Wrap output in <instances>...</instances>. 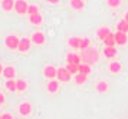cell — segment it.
Segmentation results:
<instances>
[{"label":"cell","mask_w":128,"mask_h":119,"mask_svg":"<svg viewBox=\"0 0 128 119\" xmlns=\"http://www.w3.org/2000/svg\"><path fill=\"white\" fill-rule=\"evenodd\" d=\"M79 56H81L82 63H86V65H91V66H92V65H95V63L98 62L99 50H98V49H95V47H92V46H89L88 49L81 50Z\"/></svg>","instance_id":"cell-1"},{"label":"cell","mask_w":128,"mask_h":119,"mask_svg":"<svg viewBox=\"0 0 128 119\" xmlns=\"http://www.w3.org/2000/svg\"><path fill=\"white\" fill-rule=\"evenodd\" d=\"M19 42H20V39H19L16 34H7L6 39H4V45H6V47L10 49V50H18Z\"/></svg>","instance_id":"cell-2"},{"label":"cell","mask_w":128,"mask_h":119,"mask_svg":"<svg viewBox=\"0 0 128 119\" xmlns=\"http://www.w3.org/2000/svg\"><path fill=\"white\" fill-rule=\"evenodd\" d=\"M70 79H72V75L66 70V68L56 69V80L58 82H69Z\"/></svg>","instance_id":"cell-3"},{"label":"cell","mask_w":128,"mask_h":119,"mask_svg":"<svg viewBox=\"0 0 128 119\" xmlns=\"http://www.w3.org/2000/svg\"><path fill=\"white\" fill-rule=\"evenodd\" d=\"M28 7H29V3L26 0H14V11L18 14L28 13Z\"/></svg>","instance_id":"cell-4"},{"label":"cell","mask_w":128,"mask_h":119,"mask_svg":"<svg viewBox=\"0 0 128 119\" xmlns=\"http://www.w3.org/2000/svg\"><path fill=\"white\" fill-rule=\"evenodd\" d=\"M32 111H33V106L30 102H22L19 105V114L22 116H29L32 114Z\"/></svg>","instance_id":"cell-5"},{"label":"cell","mask_w":128,"mask_h":119,"mask_svg":"<svg viewBox=\"0 0 128 119\" xmlns=\"http://www.w3.org/2000/svg\"><path fill=\"white\" fill-rule=\"evenodd\" d=\"M30 40H32V43H33V45L40 46V45L45 43L46 37H45V33H42V32H35V33L30 36Z\"/></svg>","instance_id":"cell-6"},{"label":"cell","mask_w":128,"mask_h":119,"mask_svg":"<svg viewBox=\"0 0 128 119\" xmlns=\"http://www.w3.org/2000/svg\"><path fill=\"white\" fill-rule=\"evenodd\" d=\"M30 45H32V40H30V37H22V39H20V42H19L18 50L19 52H28L30 49Z\"/></svg>","instance_id":"cell-7"},{"label":"cell","mask_w":128,"mask_h":119,"mask_svg":"<svg viewBox=\"0 0 128 119\" xmlns=\"http://www.w3.org/2000/svg\"><path fill=\"white\" fill-rule=\"evenodd\" d=\"M43 76H45V78H48L49 80L56 79V68H55V66H52V65L46 66V68L43 69Z\"/></svg>","instance_id":"cell-8"},{"label":"cell","mask_w":128,"mask_h":119,"mask_svg":"<svg viewBox=\"0 0 128 119\" xmlns=\"http://www.w3.org/2000/svg\"><path fill=\"white\" fill-rule=\"evenodd\" d=\"M114 37H115V43H116V45H120V46L127 45V42H128L127 33H122V32H115V33H114Z\"/></svg>","instance_id":"cell-9"},{"label":"cell","mask_w":128,"mask_h":119,"mask_svg":"<svg viewBox=\"0 0 128 119\" xmlns=\"http://www.w3.org/2000/svg\"><path fill=\"white\" fill-rule=\"evenodd\" d=\"M2 76H4V79H14V76H16V69H14V66H4Z\"/></svg>","instance_id":"cell-10"},{"label":"cell","mask_w":128,"mask_h":119,"mask_svg":"<svg viewBox=\"0 0 128 119\" xmlns=\"http://www.w3.org/2000/svg\"><path fill=\"white\" fill-rule=\"evenodd\" d=\"M66 62L70 63V65H81L82 60H81V56L78 55V53H68L66 55Z\"/></svg>","instance_id":"cell-11"},{"label":"cell","mask_w":128,"mask_h":119,"mask_svg":"<svg viewBox=\"0 0 128 119\" xmlns=\"http://www.w3.org/2000/svg\"><path fill=\"white\" fill-rule=\"evenodd\" d=\"M46 91H48V93H56L59 91V82L56 79L49 80L46 85Z\"/></svg>","instance_id":"cell-12"},{"label":"cell","mask_w":128,"mask_h":119,"mask_svg":"<svg viewBox=\"0 0 128 119\" xmlns=\"http://www.w3.org/2000/svg\"><path fill=\"white\" fill-rule=\"evenodd\" d=\"M102 53H104V56L106 57V59H114V57L116 56L118 50H116L115 47H108V46H105L104 49H102Z\"/></svg>","instance_id":"cell-13"},{"label":"cell","mask_w":128,"mask_h":119,"mask_svg":"<svg viewBox=\"0 0 128 119\" xmlns=\"http://www.w3.org/2000/svg\"><path fill=\"white\" fill-rule=\"evenodd\" d=\"M110 33H111L110 27H106V26H102V27H99L98 30H96V37H98V39H101V40H104Z\"/></svg>","instance_id":"cell-14"},{"label":"cell","mask_w":128,"mask_h":119,"mask_svg":"<svg viewBox=\"0 0 128 119\" xmlns=\"http://www.w3.org/2000/svg\"><path fill=\"white\" fill-rule=\"evenodd\" d=\"M2 9L4 11L14 10V0H2Z\"/></svg>","instance_id":"cell-15"},{"label":"cell","mask_w":128,"mask_h":119,"mask_svg":"<svg viewBox=\"0 0 128 119\" xmlns=\"http://www.w3.org/2000/svg\"><path fill=\"white\" fill-rule=\"evenodd\" d=\"M68 45L72 49H79V45H81V37H76V36H72L68 39Z\"/></svg>","instance_id":"cell-16"},{"label":"cell","mask_w":128,"mask_h":119,"mask_svg":"<svg viewBox=\"0 0 128 119\" xmlns=\"http://www.w3.org/2000/svg\"><path fill=\"white\" fill-rule=\"evenodd\" d=\"M102 42H104V45L108 46V47H115V45H116L115 43V37H114V33H112V32H111V33L108 34Z\"/></svg>","instance_id":"cell-17"},{"label":"cell","mask_w":128,"mask_h":119,"mask_svg":"<svg viewBox=\"0 0 128 119\" xmlns=\"http://www.w3.org/2000/svg\"><path fill=\"white\" fill-rule=\"evenodd\" d=\"M116 32H122V33H128V22L127 20H120L116 23Z\"/></svg>","instance_id":"cell-18"},{"label":"cell","mask_w":128,"mask_h":119,"mask_svg":"<svg viewBox=\"0 0 128 119\" xmlns=\"http://www.w3.org/2000/svg\"><path fill=\"white\" fill-rule=\"evenodd\" d=\"M4 88H6L9 92H18V89H16V80L14 79H6Z\"/></svg>","instance_id":"cell-19"},{"label":"cell","mask_w":128,"mask_h":119,"mask_svg":"<svg viewBox=\"0 0 128 119\" xmlns=\"http://www.w3.org/2000/svg\"><path fill=\"white\" fill-rule=\"evenodd\" d=\"M108 69H110L111 73H120L121 69H122V66H121V63L120 62H111L110 66H108Z\"/></svg>","instance_id":"cell-20"},{"label":"cell","mask_w":128,"mask_h":119,"mask_svg":"<svg viewBox=\"0 0 128 119\" xmlns=\"http://www.w3.org/2000/svg\"><path fill=\"white\" fill-rule=\"evenodd\" d=\"M74 80H75L76 85H84V83H86L88 76L86 75H82V73H76L75 76H74Z\"/></svg>","instance_id":"cell-21"},{"label":"cell","mask_w":128,"mask_h":119,"mask_svg":"<svg viewBox=\"0 0 128 119\" xmlns=\"http://www.w3.org/2000/svg\"><path fill=\"white\" fill-rule=\"evenodd\" d=\"M16 89H18V92H24L28 89V82L24 79H18L16 80Z\"/></svg>","instance_id":"cell-22"},{"label":"cell","mask_w":128,"mask_h":119,"mask_svg":"<svg viewBox=\"0 0 128 119\" xmlns=\"http://www.w3.org/2000/svg\"><path fill=\"white\" fill-rule=\"evenodd\" d=\"M70 7L75 10H82L85 7V3H84V0H70Z\"/></svg>","instance_id":"cell-23"},{"label":"cell","mask_w":128,"mask_h":119,"mask_svg":"<svg viewBox=\"0 0 128 119\" xmlns=\"http://www.w3.org/2000/svg\"><path fill=\"white\" fill-rule=\"evenodd\" d=\"M29 22L32 24H40L43 22V17H42L40 13H38V14H33V16H29Z\"/></svg>","instance_id":"cell-24"},{"label":"cell","mask_w":128,"mask_h":119,"mask_svg":"<svg viewBox=\"0 0 128 119\" xmlns=\"http://www.w3.org/2000/svg\"><path fill=\"white\" fill-rule=\"evenodd\" d=\"M106 91H108V83H106V82L101 80V82L96 83V92H99V93H105Z\"/></svg>","instance_id":"cell-25"},{"label":"cell","mask_w":128,"mask_h":119,"mask_svg":"<svg viewBox=\"0 0 128 119\" xmlns=\"http://www.w3.org/2000/svg\"><path fill=\"white\" fill-rule=\"evenodd\" d=\"M66 70H68L72 76H75L76 73H79V66H78V65H70V63H68V65H66Z\"/></svg>","instance_id":"cell-26"},{"label":"cell","mask_w":128,"mask_h":119,"mask_svg":"<svg viewBox=\"0 0 128 119\" xmlns=\"http://www.w3.org/2000/svg\"><path fill=\"white\" fill-rule=\"evenodd\" d=\"M79 73L82 75H89L91 73V65H86V63H81L79 65Z\"/></svg>","instance_id":"cell-27"},{"label":"cell","mask_w":128,"mask_h":119,"mask_svg":"<svg viewBox=\"0 0 128 119\" xmlns=\"http://www.w3.org/2000/svg\"><path fill=\"white\" fill-rule=\"evenodd\" d=\"M91 46V40L88 37H81V45H79V50H84V49H88Z\"/></svg>","instance_id":"cell-28"},{"label":"cell","mask_w":128,"mask_h":119,"mask_svg":"<svg viewBox=\"0 0 128 119\" xmlns=\"http://www.w3.org/2000/svg\"><path fill=\"white\" fill-rule=\"evenodd\" d=\"M38 13H39L38 6L36 4H29V7H28V14H29V16H33V14H38Z\"/></svg>","instance_id":"cell-29"},{"label":"cell","mask_w":128,"mask_h":119,"mask_svg":"<svg viewBox=\"0 0 128 119\" xmlns=\"http://www.w3.org/2000/svg\"><path fill=\"white\" fill-rule=\"evenodd\" d=\"M106 4L110 6L111 9H116L121 4V0H106Z\"/></svg>","instance_id":"cell-30"},{"label":"cell","mask_w":128,"mask_h":119,"mask_svg":"<svg viewBox=\"0 0 128 119\" xmlns=\"http://www.w3.org/2000/svg\"><path fill=\"white\" fill-rule=\"evenodd\" d=\"M2 119H14L10 114H2Z\"/></svg>","instance_id":"cell-31"},{"label":"cell","mask_w":128,"mask_h":119,"mask_svg":"<svg viewBox=\"0 0 128 119\" xmlns=\"http://www.w3.org/2000/svg\"><path fill=\"white\" fill-rule=\"evenodd\" d=\"M4 101H6V98H4V95H3V93L0 92V106H2L3 103H4Z\"/></svg>","instance_id":"cell-32"},{"label":"cell","mask_w":128,"mask_h":119,"mask_svg":"<svg viewBox=\"0 0 128 119\" xmlns=\"http://www.w3.org/2000/svg\"><path fill=\"white\" fill-rule=\"evenodd\" d=\"M48 3H50V4H58L59 3V0H46Z\"/></svg>","instance_id":"cell-33"},{"label":"cell","mask_w":128,"mask_h":119,"mask_svg":"<svg viewBox=\"0 0 128 119\" xmlns=\"http://www.w3.org/2000/svg\"><path fill=\"white\" fill-rule=\"evenodd\" d=\"M3 69H4V66H3V65H2V63H0V75L3 73Z\"/></svg>","instance_id":"cell-34"},{"label":"cell","mask_w":128,"mask_h":119,"mask_svg":"<svg viewBox=\"0 0 128 119\" xmlns=\"http://www.w3.org/2000/svg\"><path fill=\"white\" fill-rule=\"evenodd\" d=\"M124 20H127V22H128V11L125 13V19H124Z\"/></svg>","instance_id":"cell-35"},{"label":"cell","mask_w":128,"mask_h":119,"mask_svg":"<svg viewBox=\"0 0 128 119\" xmlns=\"http://www.w3.org/2000/svg\"><path fill=\"white\" fill-rule=\"evenodd\" d=\"M0 119H2V114H0Z\"/></svg>","instance_id":"cell-36"}]
</instances>
